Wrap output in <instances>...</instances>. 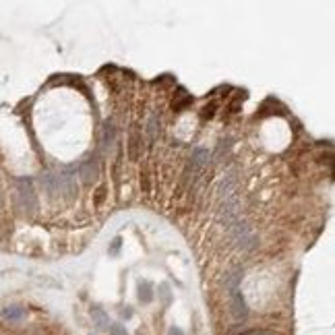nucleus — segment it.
<instances>
[{"label": "nucleus", "instance_id": "7", "mask_svg": "<svg viewBox=\"0 0 335 335\" xmlns=\"http://www.w3.org/2000/svg\"><path fill=\"white\" fill-rule=\"evenodd\" d=\"M91 318H94V323L100 329H108L110 327V318H108V314H106L102 308H94V310H91Z\"/></svg>", "mask_w": 335, "mask_h": 335}, {"label": "nucleus", "instance_id": "12", "mask_svg": "<svg viewBox=\"0 0 335 335\" xmlns=\"http://www.w3.org/2000/svg\"><path fill=\"white\" fill-rule=\"evenodd\" d=\"M120 244H122V240H120V238H114V242H112V248H110V254H118V250H120Z\"/></svg>", "mask_w": 335, "mask_h": 335}, {"label": "nucleus", "instance_id": "11", "mask_svg": "<svg viewBox=\"0 0 335 335\" xmlns=\"http://www.w3.org/2000/svg\"><path fill=\"white\" fill-rule=\"evenodd\" d=\"M110 335H128V333H126V329L122 325H112L110 327Z\"/></svg>", "mask_w": 335, "mask_h": 335}, {"label": "nucleus", "instance_id": "6", "mask_svg": "<svg viewBox=\"0 0 335 335\" xmlns=\"http://www.w3.org/2000/svg\"><path fill=\"white\" fill-rule=\"evenodd\" d=\"M42 186L46 188L50 196L60 194V184H58V174H42Z\"/></svg>", "mask_w": 335, "mask_h": 335}, {"label": "nucleus", "instance_id": "4", "mask_svg": "<svg viewBox=\"0 0 335 335\" xmlns=\"http://www.w3.org/2000/svg\"><path fill=\"white\" fill-rule=\"evenodd\" d=\"M141 130L139 126H132L130 128V136H128V158L134 162V160H139V147H141Z\"/></svg>", "mask_w": 335, "mask_h": 335}, {"label": "nucleus", "instance_id": "2", "mask_svg": "<svg viewBox=\"0 0 335 335\" xmlns=\"http://www.w3.org/2000/svg\"><path fill=\"white\" fill-rule=\"evenodd\" d=\"M79 176L85 184H94L100 176V166H98V160L96 158H89L85 160L81 166H79Z\"/></svg>", "mask_w": 335, "mask_h": 335}, {"label": "nucleus", "instance_id": "5", "mask_svg": "<svg viewBox=\"0 0 335 335\" xmlns=\"http://www.w3.org/2000/svg\"><path fill=\"white\" fill-rule=\"evenodd\" d=\"M58 184H60V192H62L66 199H72L77 186H74V178L70 174H58Z\"/></svg>", "mask_w": 335, "mask_h": 335}, {"label": "nucleus", "instance_id": "10", "mask_svg": "<svg viewBox=\"0 0 335 335\" xmlns=\"http://www.w3.org/2000/svg\"><path fill=\"white\" fill-rule=\"evenodd\" d=\"M114 139H116V128H114L112 122H108V124L104 126V143H106V145H112Z\"/></svg>", "mask_w": 335, "mask_h": 335}, {"label": "nucleus", "instance_id": "14", "mask_svg": "<svg viewBox=\"0 0 335 335\" xmlns=\"http://www.w3.org/2000/svg\"><path fill=\"white\" fill-rule=\"evenodd\" d=\"M168 335H184V331L178 329V327H170V331H168Z\"/></svg>", "mask_w": 335, "mask_h": 335}, {"label": "nucleus", "instance_id": "15", "mask_svg": "<svg viewBox=\"0 0 335 335\" xmlns=\"http://www.w3.org/2000/svg\"><path fill=\"white\" fill-rule=\"evenodd\" d=\"M130 314H132V310H130V308H126V310H122V316H126V318H128Z\"/></svg>", "mask_w": 335, "mask_h": 335}, {"label": "nucleus", "instance_id": "8", "mask_svg": "<svg viewBox=\"0 0 335 335\" xmlns=\"http://www.w3.org/2000/svg\"><path fill=\"white\" fill-rule=\"evenodd\" d=\"M139 300L149 304L151 300H154V286H151L149 282H141L139 284Z\"/></svg>", "mask_w": 335, "mask_h": 335}, {"label": "nucleus", "instance_id": "3", "mask_svg": "<svg viewBox=\"0 0 335 335\" xmlns=\"http://www.w3.org/2000/svg\"><path fill=\"white\" fill-rule=\"evenodd\" d=\"M230 294H232V312H234V318H236V321H244L246 314H248L244 298H242V294L238 292V288H232Z\"/></svg>", "mask_w": 335, "mask_h": 335}, {"label": "nucleus", "instance_id": "1", "mask_svg": "<svg viewBox=\"0 0 335 335\" xmlns=\"http://www.w3.org/2000/svg\"><path fill=\"white\" fill-rule=\"evenodd\" d=\"M17 201L19 207L25 213H34L38 209V196L34 190V182L29 178H19L17 180Z\"/></svg>", "mask_w": 335, "mask_h": 335}, {"label": "nucleus", "instance_id": "9", "mask_svg": "<svg viewBox=\"0 0 335 335\" xmlns=\"http://www.w3.org/2000/svg\"><path fill=\"white\" fill-rule=\"evenodd\" d=\"M2 316L6 318V321H21V318L25 316V310L21 306H6L2 310Z\"/></svg>", "mask_w": 335, "mask_h": 335}, {"label": "nucleus", "instance_id": "13", "mask_svg": "<svg viewBox=\"0 0 335 335\" xmlns=\"http://www.w3.org/2000/svg\"><path fill=\"white\" fill-rule=\"evenodd\" d=\"M162 296H164V304H168V302H170V288H168L166 284L162 286Z\"/></svg>", "mask_w": 335, "mask_h": 335}]
</instances>
